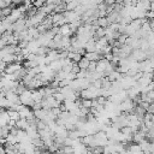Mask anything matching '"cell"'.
<instances>
[{
    "instance_id": "1",
    "label": "cell",
    "mask_w": 154,
    "mask_h": 154,
    "mask_svg": "<svg viewBox=\"0 0 154 154\" xmlns=\"http://www.w3.org/2000/svg\"><path fill=\"white\" fill-rule=\"evenodd\" d=\"M19 102L25 105V106H31L34 103L32 100V90L30 89H25L23 93L19 94Z\"/></svg>"
},
{
    "instance_id": "2",
    "label": "cell",
    "mask_w": 154,
    "mask_h": 154,
    "mask_svg": "<svg viewBox=\"0 0 154 154\" xmlns=\"http://www.w3.org/2000/svg\"><path fill=\"white\" fill-rule=\"evenodd\" d=\"M135 106H136V105L134 103L132 99H130V97H126L125 100H123V101L119 103V108H120L122 112H131Z\"/></svg>"
},
{
    "instance_id": "3",
    "label": "cell",
    "mask_w": 154,
    "mask_h": 154,
    "mask_svg": "<svg viewBox=\"0 0 154 154\" xmlns=\"http://www.w3.org/2000/svg\"><path fill=\"white\" fill-rule=\"evenodd\" d=\"M24 29H28V28H26V19H25L24 17H20L19 19H17V20L12 24V30H13V31L19 32V31H22V30H24Z\"/></svg>"
},
{
    "instance_id": "4",
    "label": "cell",
    "mask_w": 154,
    "mask_h": 154,
    "mask_svg": "<svg viewBox=\"0 0 154 154\" xmlns=\"http://www.w3.org/2000/svg\"><path fill=\"white\" fill-rule=\"evenodd\" d=\"M131 55L132 58L136 60V61H142L144 59H147V55H146V52L142 51L141 48H135L131 51Z\"/></svg>"
},
{
    "instance_id": "5",
    "label": "cell",
    "mask_w": 154,
    "mask_h": 154,
    "mask_svg": "<svg viewBox=\"0 0 154 154\" xmlns=\"http://www.w3.org/2000/svg\"><path fill=\"white\" fill-rule=\"evenodd\" d=\"M20 69H22V64L20 63H17V61H13V63H10V64L6 65L5 72L6 73H14V72H17Z\"/></svg>"
},
{
    "instance_id": "6",
    "label": "cell",
    "mask_w": 154,
    "mask_h": 154,
    "mask_svg": "<svg viewBox=\"0 0 154 154\" xmlns=\"http://www.w3.org/2000/svg\"><path fill=\"white\" fill-rule=\"evenodd\" d=\"M111 61H108L107 59H105V58H101V59H99L97 61H96V67H95V71H97V72H103L106 69H107V66H108V64H109Z\"/></svg>"
},
{
    "instance_id": "7",
    "label": "cell",
    "mask_w": 154,
    "mask_h": 154,
    "mask_svg": "<svg viewBox=\"0 0 154 154\" xmlns=\"http://www.w3.org/2000/svg\"><path fill=\"white\" fill-rule=\"evenodd\" d=\"M84 57H85V58H87L89 61H97L99 59L103 58V54L97 53L96 51H94V52H85Z\"/></svg>"
},
{
    "instance_id": "8",
    "label": "cell",
    "mask_w": 154,
    "mask_h": 154,
    "mask_svg": "<svg viewBox=\"0 0 154 154\" xmlns=\"http://www.w3.org/2000/svg\"><path fill=\"white\" fill-rule=\"evenodd\" d=\"M63 65H64V60L63 59H57V60H53L49 63V67L54 71V72H58L63 69Z\"/></svg>"
},
{
    "instance_id": "9",
    "label": "cell",
    "mask_w": 154,
    "mask_h": 154,
    "mask_svg": "<svg viewBox=\"0 0 154 154\" xmlns=\"http://www.w3.org/2000/svg\"><path fill=\"white\" fill-rule=\"evenodd\" d=\"M59 32H60L63 36H71V34H73V32L71 31V29H70L69 23H65V24L60 25V26H59Z\"/></svg>"
},
{
    "instance_id": "10",
    "label": "cell",
    "mask_w": 154,
    "mask_h": 154,
    "mask_svg": "<svg viewBox=\"0 0 154 154\" xmlns=\"http://www.w3.org/2000/svg\"><path fill=\"white\" fill-rule=\"evenodd\" d=\"M126 152H131V153H141L142 152V149H141V147H140V144L138 143H128V146H126Z\"/></svg>"
},
{
    "instance_id": "11",
    "label": "cell",
    "mask_w": 154,
    "mask_h": 154,
    "mask_svg": "<svg viewBox=\"0 0 154 154\" xmlns=\"http://www.w3.org/2000/svg\"><path fill=\"white\" fill-rule=\"evenodd\" d=\"M8 122H10V116H8V113L5 112V111H1V112H0V126L7 125Z\"/></svg>"
},
{
    "instance_id": "12",
    "label": "cell",
    "mask_w": 154,
    "mask_h": 154,
    "mask_svg": "<svg viewBox=\"0 0 154 154\" xmlns=\"http://www.w3.org/2000/svg\"><path fill=\"white\" fill-rule=\"evenodd\" d=\"M28 125H29V122L26 120V118H19L18 120H16V126H17L18 129L25 130Z\"/></svg>"
},
{
    "instance_id": "13",
    "label": "cell",
    "mask_w": 154,
    "mask_h": 154,
    "mask_svg": "<svg viewBox=\"0 0 154 154\" xmlns=\"http://www.w3.org/2000/svg\"><path fill=\"white\" fill-rule=\"evenodd\" d=\"M2 58V61L7 65V64H10V63H13L14 60H16V54L14 53H8V54H5V55H2L1 57Z\"/></svg>"
},
{
    "instance_id": "14",
    "label": "cell",
    "mask_w": 154,
    "mask_h": 154,
    "mask_svg": "<svg viewBox=\"0 0 154 154\" xmlns=\"http://www.w3.org/2000/svg\"><path fill=\"white\" fill-rule=\"evenodd\" d=\"M10 14H11V16H12V17H13L16 20H17V19H19L20 17H24V13H23V12L19 10V7H14V8H12Z\"/></svg>"
},
{
    "instance_id": "15",
    "label": "cell",
    "mask_w": 154,
    "mask_h": 154,
    "mask_svg": "<svg viewBox=\"0 0 154 154\" xmlns=\"http://www.w3.org/2000/svg\"><path fill=\"white\" fill-rule=\"evenodd\" d=\"M18 112H19V117H20V118H26L32 111L29 108V106H23Z\"/></svg>"
},
{
    "instance_id": "16",
    "label": "cell",
    "mask_w": 154,
    "mask_h": 154,
    "mask_svg": "<svg viewBox=\"0 0 154 154\" xmlns=\"http://www.w3.org/2000/svg\"><path fill=\"white\" fill-rule=\"evenodd\" d=\"M42 99H43V95L38 89L32 90V100H34V102H41Z\"/></svg>"
},
{
    "instance_id": "17",
    "label": "cell",
    "mask_w": 154,
    "mask_h": 154,
    "mask_svg": "<svg viewBox=\"0 0 154 154\" xmlns=\"http://www.w3.org/2000/svg\"><path fill=\"white\" fill-rule=\"evenodd\" d=\"M89 63H90V61H89V60L83 55V57L79 59V61L77 63V65H78V67H79V69H84V70H87V67H88Z\"/></svg>"
},
{
    "instance_id": "18",
    "label": "cell",
    "mask_w": 154,
    "mask_h": 154,
    "mask_svg": "<svg viewBox=\"0 0 154 154\" xmlns=\"http://www.w3.org/2000/svg\"><path fill=\"white\" fill-rule=\"evenodd\" d=\"M7 113L10 116V119H13V120H18L20 117H19V112L13 109V108H8L7 109Z\"/></svg>"
},
{
    "instance_id": "19",
    "label": "cell",
    "mask_w": 154,
    "mask_h": 154,
    "mask_svg": "<svg viewBox=\"0 0 154 154\" xmlns=\"http://www.w3.org/2000/svg\"><path fill=\"white\" fill-rule=\"evenodd\" d=\"M149 142H150V141H148L146 137L138 142V144H140V147H141L142 152H146V153H148V152H149V150H148V144H149Z\"/></svg>"
},
{
    "instance_id": "20",
    "label": "cell",
    "mask_w": 154,
    "mask_h": 154,
    "mask_svg": "<svg viewBox=\"0 0 154 154\" xmlns=\"http://www.w3.org/2000/svg\"><path fill=\"white\" fill-rule=\"evenodd\" d=\"M66 4V10L67 11H71V10H75L78 5H79V1H77V0H71V1H69V2H65Z\"/></svg>"
},
{
    "instance_id": "21",
    "label": "cell",
    "mask_w": 154,
    "mask_h": 154,
    "mask_svg": "<svg viewBox=\"0 0 154 154\" xmlns=\"http://www.w3.org/2000/svg\"><path fill=\"white\" fill-rule=\"evenodd\" d=\"M48 51H49V48L47 46H40L36 51V54L37 55H46L48 53Z\"/></svg>"
},
{
    "instance_id": "22",
    "label": "cell",
    "mask_w": 154,
    "mask_h": 154,
    "mask_svg": "<svg viewBox=\"0 0 154 154\" xmlns=\"http://www.w3.org/2000/svg\"><path fill=\"white\" fill-rule=\"evenodd\" d=\"M91 103H93V99H82V101H81V106H84L88 108L91 107Z\"/></svg>"
},
{
    "instance_id": "23",
    "label": "cell",
    "mask_w": 154,
    "mask_h": 154,
    "mask_svg": "<svg viewBox=\"0 0 154 154\" xmlns=\"http://www.w3.org/2000/svg\"><path fill=\"white\" fill-rule=\"evenodd\" d=\"M0 10H1V16H2V17H6V16H8V14L11 13V10H12V7H11V5H10V6L2 7V8H0Z\"/></svg>"
},
{
    "instance_id": "24",
    "label": "cell",
    "mask_w": 154,
    "mask_h": 154,
    "mask_svg": "<svg viewBox=\"0 0 154 154\" xmlns=\"http://www.w3.org/2000/svg\"><path fill=\"white\" fill-rule=\"evenodd\" d=\"M53 96H54L55 100H58L59 102H64V100H65V97H64V95H63L61 91H55V93L53 94Z\"/></svg>"
},
{
    "instance_id": "25",
    "label": "cell",
    "mask_w": 154,
    "mask_h": 154,
    "mask_svg": "<svg viewBox=\"0 0 154 154\" xmlns=\"http://www.w3.org/2000/svg\"><path fill=\"white\" fill-rule=\"evenodd\" d=\"M95 67H96V61H90L88 67H87V71L88 72H93V71H95Z\"/></svg>"
},
{
    "instance_id": "26",
    "label": "cell",
    "mask_w": 154,
    "mask_h": 154,
    "mask_svg": "<svg viewBox=\"0 0 154 154\" xmlns=\"http://www.w3.org/2000/svg\"><path fill=\"white\" fill-rule=\"evenodd\" d=\"M81 58H82V55H81L78 52H75V53H73V57H72V59H71V60H72L73 63H78Z\"/></svg>"
},
{
    "instance_id": "27",
    "label": "cell",
    "mask_w": 154,
    "mask_h": 154,
    "mask_svg": "<svg viewBox=\"0 0 154 154\" xmlns=\"http://www.w3.org/2000/svg\"><path fill=\"white\" fill-rule=\"evenodd\" d=\"M93 153H103V146H96L93 148Z\"/></svg>"
},
{
    "instance_id": "28",
    "label": "cell",
    "mask_w": 154,
    "mask_h": 154,
    "mask_svg": "<svg viewBox=\"0 0 154 154\" xmlns=\"http://www.w3.org/2000/svg\"><path fill=\"white\" fill-rule=\"evenodd\" d=\"M51 111H52V113L53 114H55L57 117L60 114V112H61V109H60V107H52L51 108Z\"/></svg>"
},
{
    "instance_id": "29",
    "label": "cell",
    "mask_w": 154,
    "mask_h": 154,
    "mask_svg": "<svg viewBox=\"0 0 154 154\" xmlns=\"http://www.w3.org/2000/svg\"><path fill=\"white\" fill-rule=\"evenodd\" d=\"M138 105H140V106H141V107H143V108H144V109H146V111H147V109H148V107H149V105H150V103H149V102H147V101H142V100H141V101H140V103H138Z\"/></svg>"
},
{
    "instance_id": "30",
    "label": "cell",
    "mask_w": 154,
    "mask_h": 154,
    "mask_svg": "<svg viewBox=\"0 0 154 154\" xmlns=\"http://www.w3.org/2000/svg\"><path fill=\"white\" fill-rule=\"evenodd\" d=\"M31 107H32V109H34V111H36V109L42 108V105H41V102H34V103L31 105Z\"/></svg>"
},
{
    "instance_id": "31",
    "label": "cell",
    "mask_w": 154,
    "mask_h": 154,
    "mask_svg": "<svg viewBox=\"0 0 154 154\" xmlns=\"http://www.w3.org/2000/svg\"><path fill=\"white\" fill-rule=\"evenodd\" d=\"M32 5H34L35 7H37V8H40V7H41L42 5H45V4H43L41 0H35V1L32 2Z\"/></svg>"
},
{
    "instance_id": "32",
    "label": "cell",
    "mask_w": 154,
    "mask_h": 154,
    "mask_svg": "<svg viewBox=\"0 0 154 154\" xmlns=\"http://www.w3.org/2000/svg\"><path fill=\"white\" fill-rule=\"evenodd\" d=\"M106 7H107V5H106L103 1L100 2V4H97V8H99V10H105V11H106Z\"/></svg>"
},
{
    "instance_id": "33",
    "label": "cell",
    "mask_w": 154,
    "mask_h": 154,
    "mask_svg": "<svg viewBox=\"0 0 154 154\" xmlns=\"http://www.w3.org/2000/svg\"><path fill=\"white\" fill-rule=\"evenodd\" d=\"M5 67H6V64L4 61H0V75L5 71Z\"/></svg>"
},
{
    "instance_id": "34",
    "label": "cell",
    "mask_w": 154,
    "mask_h": 154,
    "mask_svg": "<svg viewBox=\"0 0 154 154\" xmlns=\"http://www.w3.org/2000/svg\"><path fill=\"white\" fill-rule=\"evenodd\" d=\"M6 45H7V43H6V41H5L2 37H0V49H1V48H4Z\"/></svg>"
},
{
    "instance_id": "35",
    "label": "cell",
    "mask_w": 154,
    "mask_h": 154,
    "mask_svg": "<svg viewBox=\"0 0 154 154\" xmlns=\"http://www.w3.org/2000/svg\"><path fill=\"white\" fill-rule=\"evenodd\" d=\"M23 0H12V5H20Z\"/></svg>"
},
{
    "instance_id": "36",
    "label": "cell",
    "mask_w": 154,
    "mask_h": 154,
    "mask_svg": "<svg viewBox=\"0 0 154 154\" xmlns=\"http://www.w3.org/2000/svg\"><path fill=\"white\" fill-rule=\"evenodd\" d=\"M2 2H4L5 6H10L12 4V0H2Z\"/></svg>"
},
{
    "instance_id": "37",
    "label": "cell",
    "mask_w": 154,
    "mask_h": 154,
    "mask_svg": "<svg viewBox=\"0 0 154 154\" xmlns=\"http://www.w3.org/2000/svg\"><path fill=\"white\" fill-rule=\"evenodd\" d=\"M103 2L106 5H112V4H114V0H103Z\"/></svg>"
},
{
    "instance_id": "38",
    "label": "cell",
    "mask_w": 154,
    "mask_h": 154,
    "mask_svg": "<svg viewBox=\"0 0 154 154\" xmlns=\"http://www.w3.org/2000/svg\"><path fill=\"white\" fill-rule=\"evenodd\" d=\"M149 10H153V11H154V0L150 1V7H149Z\"/></svg>"
},
{
    "instance_id": "39",
    "label": "cell",
    "mask_w": 154,
    "mask_h": 154,
    "mask_svg": "<svg viewBox=\"0 0 154 154\" xmlns=\"http://www.w3.org/2000/svg\"><path fill=\"white\" fill-rule=\"evenodd\" d=\"M91 1H93L94 4H96V5H97V4H100V2H102L103 0H91Z\"/></svg>"
},
{
    "instance_id": "40",
    "label": "cell",
    "mask_w": 154,
    "mask_h": 154,
    "mask_svg": "<svg viewBox=\"0 0 154 154\" xmlns=\"http://www.w3.org/2000/svg\"><path fill=\"white\" fill-rule=\"evenodd\" d=\"M41 1H42L43 4H46V1H47V0H41Z\"/></svg>"
},
{
    "instance_id": "41",
    "label": "cell",
    "mask_w": 154,
    "mask_h": 154,
    "mask_svg": "<svg viewBox=\"0 0 154 154\" xmlns=\"http://www.w3.org/2000/svg\"><path fill=\"white\" fill-rule=\"evenodd\" d=\"M0 17H2V16H1V10H0Z\"/></svg>"
},
{
    "instance_id": "42",
    "label": "cell",
    "mask_w": 154,
    "mask_h": 154,
    "mask_svg": "<svg viewBox=\"0 0 154 154\" xmlns=\"http://www.w3.org/2000/svg\"><path fill=\"white\" fill-rule=\"evenodd\" d=\"M1 111H2V109H1V108H0V112H1Z\"/></svg>"
}]
</instances>
